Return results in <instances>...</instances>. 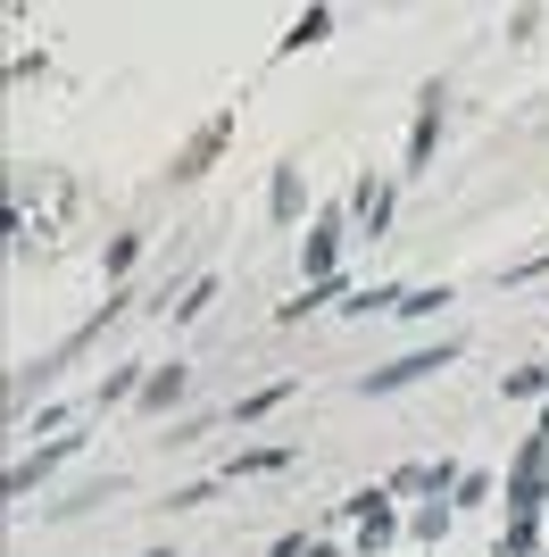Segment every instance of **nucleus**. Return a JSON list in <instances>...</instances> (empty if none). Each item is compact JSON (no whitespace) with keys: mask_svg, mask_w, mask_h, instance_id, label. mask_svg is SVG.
I'll use <instances>...</instances> for the list:
<instances>
[{"mask_svg":"<svg viewBox=\"0 0 549 557\" xmlns=\"http://www.w3.org/2000/svg\"><path fill=\"white\" fill-rule=\"evenodd\" d=\"M292 458H300V449H233V466H225V474H233V483H242V474H283Z\"/></svg>","mask_w":549,"mask_h":557,"instance_id":"nucleus-11","label":"nucleus"},{"mask_svg":"<svg viewBox=\"0 0 549 557\" xmlns=\"http://www.w3.org/2000/svg\"><path fill=\"white\" fill-rule=\"evenodd\" d=\"M391 541H400V508H391V499H383V508H375V516H366V524H358V557L391 549Z\"/></svg>","mask_w":549,"mask_h":557,"instance_id":"nucleus-10","label":"nucleus"},{"mask_svg":"<svg viewBox=\"0 0 549 557\" xmlns=\"http://www.w3.org/2000/svg\"><path fill=\"white\" fill-rule=\"evenodd\" d=\"M225 134H233V116H208V125H200V141H192V150L175 159L183 184H192V175H208V159H217V141H225Z\"/></svg>","mask_w":549,"mask_h":557,"instance_id":"nucleus-6","label":"nucleus"},{"mask_svg":"<svg viewBox=\"0 0 549 557\" xmlns=\"http://www.w3.org/2000/svg\"><path fill=\"white\" fill-rule=\"evenodd\" d=\"M75 449H84V433H59V442H42V449H34V458H17V466H9V491H17V499H25V491L42 483L50 466H68Z\"/></svg>","mask_w":549,"mask_h":557,"instance_id":"nucleus-3","label":"nucleus"},{"mask_svg":"<svg viewBox=\"0 0 549 557\" xmlns=\"http://www.w3.org/2000/svg\"><path fill=\"white\" fill-rule=\"evenodd\" d=\"M457 358V342H434V349H408L400 367H375V374H358V392L366 399H383V392H400V383H425V374H441Z\"/></svg>","mask_w":549,"mask_h":557,"instance_id":"nucleus-1","label":"nucleus"},{"mask_svg":"<svg viewBox=\"0 0 549 557\" xmlns=\"http://www.w3.org/2000/svg\"><path fill=\"white\" fill-rule=\"evenodd\" d=\"M292 392H300V383H267V392H242V399H233V424H258V417H274V408H283Z\"/></svg>","mask_w":549,"mask_h":557,"instance_id":"nucleus-9","label":"nucleus"},{"mask_svg":"<svg viewBox=\"0 0 549 557\" xmlns=\"http://www.w3.org/2000/svg\"><path fill=\"white\" fill-rule=\"evenodd\" d=\"M142 383H150V367H109L91 399H100V408H125V399H142Z\"/></svg>","mask_w":549,"mask_h":557,"instance_id":"nucleus-8","label":"nucleus"},{"mask_svg":"<svg viewBox=\"0 0 549 557\" xmlns=\"http://www.w3.org/2000/svg\"><path fill=\"white\" fill-rule=\"evenodd\" d=\"M142 242H150V233H109V250H100V267H109V275H125V267L142 258Z\"/></svg>","mask_w":549,"mask_h":557,"instance_id":"nucleus-17","label":"nucleus"},{"mask_svg":"<svg viewBox=\"0 0 549 557\" xmlns=\"http://www.w3.org/2000/svg\"><path fill=\"white\" fill-rule=\"evenodd\" d=\"M350 225H358V233L391 225V175H358V191H350Z\"/></svg>","mask_w":549,"mask_h":557,"instance_id":"nucleus-4","label":"nucleus"},{"mask_svg":"<svg viewBox=\"0 0 549 557\" xmlns=\"http://www.w3.org/2000/svg\"><path fill=\"white\" fill-rule=\"evenodd\" d=\"M408 541H416L425 557H434L441 541H450V508H416V516H408Z\"/></svg>","mask_w":549,"mask_h":557,"instance_id":"nucleus-12","label":"nucleus"},{"mask_svg":"<svg viewBox=\"0 0 549 557\" xmlns=\"http://www.w3.org/2000/svg\"><path fill=\"white\" fill-rule=\"evenodd\" d=\"M500 392H508V399H541V392H549V367H508Z\"/></svg>","mask_w":549,"mask_h":557,"instance_id":"nucleus-16","label":"nucleus"},{"mask_svg":"<svg viewBox=\"0 0 549 557\" xmlns=\"http://www.w3.org/2000/svg\"><path fill=\"white\" fill-rule=\"evenodd\" d=\"M483 499H491V474H483V466H475V474H457V508H483Z\"/></svg>","mask_w":549,"mask_h":557,"instance_id":"nucleus-18","label":"nucleus"},{"mask_svg":"<svg viewBox=\"0 0 549 557\" xmlns=\"http://www.w3.org/2000/svg\"><path fill=\"white\" fill-rule=\"evenodd\" d=\"M183 392H192V367H150V383H142V417H167V408H183Z\"/></svg>","mask_w":549,"mask_h":557,"instance_id":"nucleus-5","label":"nucleus"},{"mask_svg":"<svg viewBox=\"0 0 549 557\" xmlns=\"http://www.w3.org/2000/svg\"><path fill=\"white\" fill-rule=\"evenodd\" d=\"M208 308H217V275H192L183 292H167V317H175V325H192V317H208Z\"/></svg>","mask_w":549,"mask_h":557,"instance_id":"nucleus-7","label":"nucleus"},{"mask_svg":"<svg viewBox=\"0 0 549 557\" xmlns=\"http://www.w3.org/2000/svg\"><path fill=\"white\" fill-rule=\"evenodd\" d=\"M342 225H350V209H317V233L300 242V275H308V283L342 275V267H333V258H342Z\"/></svg>","mask_w":549,"mask_h":557,"instance_id":"nucleus-2","label":"nucleus"},{"mask_svg":"<svg viewBox=\"0 0 549 557\" xmlns=\"http://www.w3.org/2000/svg\"><path fill=\"white\" fill-rule=\"evenodd\" d=\"M450 308V283H416V292H400V317H441Z\"/></svg>","mask_w":549,"mask_h":557,"instance_id":"nucleus-14","label":"nucleus"},{"mask_svg":"<svg viewBox=\"0 0 549 557\" xmlns=\"http://www.w3.org/2000/svg\"><path fill=\"white\" fill-rule=\"evenodd\" d=\"M267 209L283 216V225L300 216V166H274V191H267Z\"/></svg>","mask_w":549,"mask_h":557,"instance_id":"nucleus-15","label":"nucleus"},{"mask_svg":"<svg viewBox=\"0 0 549 557\" xmlns=\"http://www.w3.org/2000/svg\"><path fill=\"white\" fill-rule=\"evenodd\" d=\"M325 34H333V9H300L292 34H283V50H308V42H325Z\"/></svg>","mask_w":549,"mask_h":557,"instance_id":"nucleus-13","label":"nucleus"},{"mask_svg":"<svg viewBox=\"0 0 549 557\" xmlns=\"http://www.w3.org/2000/svg\"><path fill=\"white\" fill-rule=\"evenodd\" d=\"M142 557H175V549H142Z\"/></svg>","mask_w":549,"mask_h":557,"instance_id":"nucleus-19","label":"nucleus"}]
</instances>
